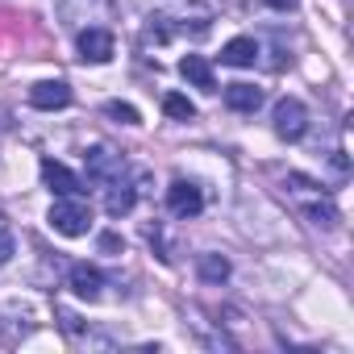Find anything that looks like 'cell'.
<instances>
[{"label":"cell","mask_w":354,"mask_h":354,"mask_svg":"<svg viewBox=\"0 0 354 354\" xmlns=\"http://www.w3.org/2000/svg\"><path fill=\"white\" fill-rule=\"evenodd\" d=\"M283 196L304 213V221H308L313 230H337L342 213H337L333 196H329L317 180H308V175H300V171H288V175H283Z\"/></svg>","instance_id":"1"},{"label":"cell","mask_w":354,"mask_h":354,"mask_svg":"<svg viewBox=\"0 0 354 354\" xmlns=\"http://www.w3.org/2000/svg\"><path fill=\"white\" fill-rule=\"evenodd\" d=\"M46 221H50V230L63 234V238H84V234L92 230V209H88V201H80V196H59V201L50 205Z\"/></svg>","instance_id":"2"},{"label":"cell","mask_w":354,"mask_h":354,"mask_svg":"<svg viewBox=\"0 0 354 354\" xmlns=\"http://www.w3.org/2000/svg\"><path fill=\"white\" fill-rule=\"evenodd\" d=\"M55 13L67 30H88V26H104L113 21V0H55Z\"/></svg>","instance_id":"3"},{"label":"cell","mask_w":354,"mask_h":354,"mask_svg":"<svg viewBox=\"0 0 354 354\" xmlns=\"http://www.w3.org/2000/svg\"><path fill=\"white\" fill-rule=\"evenodd\" d=\"M271 125H275V133H279L283 142H300V138L308 133V109H304L296 96H283V100H275V109H271Z\"/></svg>","instance_id":"4"},{"label":"cell","mask_w":354,"mask_h":354,"mask_svg":"<svg viewBox=\"0 0 354 354\" xmlns=\"http://www.w3.org/2000/svg\"><path fill=\"white\" fill-rule=\"evenodd\" d=\"M75 50L84 63H109L113 59V30L109 26H88L75 34Z\"/></svg>","instance_id":"5"},{"label":"cell","mask_w":354,"mask_h":354,"mask_svg":"<svg viewBox=\"0 0 354 354\" xmlns=\"http://www.w3.org/2000/svg\"><path fill=\"white\" fill-rule=\"evenodd\" d=\"M84 162H88V180L92 184H109V180H117V175H125V158L113 146H92L84 154Z\"/></svg>","instance_id":"6"},{"label":"cell","mask_w":354,"mask_h":354,"mask_svg":"<svg viewBox=\"0 0 354 354\" xmlns=\"http://www.w3.org/2000/svg\"><path fill=\"white\" fill-rule=\"evenodd\" d=\"M167 209H171V217L188 221V217H196V213L205 209V196H201V188H196V184L175 180V184L167 188Z\"/></svg>","instance_id":"7"},{"label":"cell","mask_w":354,"mask_h":354,"mask_svg":"<svg viewBox=\"0 0 354 354\" xmlns=\"http://www.w3.org/2000/svg\"><path fill=\"white\" fill-rule=\"evenodd\" d=\"M42 180H46V188H50L55 196H80V192H84V180H80L71 167L55 162V158H42Z\"/></svg>","instance_id":"8"},{"label":"cell","mask_w":354,"mask_h":354,"mask_svg":"<svg viewBox=\"0 0 354 354\" xmlns=\"http://www.w3.org/2000/svg\"><path fill=\"white\" fill-rule=\"evenodd\" d=\"M67 288H71L80 300H100L104 275H100V267H92V263H71V271H67Z\"/></svg>","instance_id":"9"},{"label":"cell","mask_w":354,"mask_h":354,"mask_svg":"<svg viewBox=\"0 0 354 354\" xmlns=\"http://www.w3.org/2000/svg\"><path fill=\"white\" fill-rule=\"evenodd\" d=\"M133 205H138V184L133 180H121L117 175V180L104 184V213L109 217H125Z\"/></svg>","instance_id":"10"},{"label":"cell","mask_w":354,"mask_h":354,"mask_svg":"<svg viewBox=\"0 0 354 354\" xmlns=\"http://www.w3.org/2000/svg\"><path fill=\"white\" fill-rule=\"evenodd\" d=\"M30 104L42 109V113H55V109H67L71 104V88L63 80H42L30 88Z\"/></svg>","instance_id":"11"},{"label":"cell","mask_w":354,"mask_h":354,"mask_svg":"<svg viewBox=\"0 0 354 354\" xmlns=\"http://www.w3.org/2000/svg\"><path fill=\"white\" fill-rule=\"evenodd\" d=\"M180 75H184L188 84H196L201 92H217L213 67H209V59H205V55H184V59H180Z\"/></svg>","instance_id":"12"},{"label":"cell","mask_w":354,"mask_h":354,"mask_svg":"<svg viewBox=\"0 0 354 354\" xmlns=\"http://www.w3.org/2000/svg\"><path fill=\"white\" fill-rule=\"evenodd\" d=\"M221 63H225V67H254V63H259V42L246 38V34L234 38V42H225V46H221Z\"/></svg>","instance_id":"13"},{"label":"cell","mask_w":354,"mask_h":354,"mask_svg":"<svg viewBox=\"0 0 354 354\" xmlns=\"http://www.w3.org/2000/svg\"><path fill=\"white\" fill-rule=\"evenodd\" d=\"M225 104L234 113H254L263 104V88H254V84H225Z\"/></svg>","instance_id":"14"},{"label":"cell","mask_w":354,"mask_h":354,"mask_svg":"<svg viewBox=\"0 0 354 354\" xmlns=\"http://www.w3.org/2000/svg\"><path fill=\"white\" fill-rule=\"evenodd\" d=\"M230 271H234V267H230L225 254H213V250H209V254H196V275H201L205 283H225Z\"/></svg>","instance_id":"15"},{"label":"cell","mask_w":354,"mask_h":354,"mask_svg":"<svg viewBox=\"0 0 354 354\" xmlns=\"http://www.w3.org/2000/svg\"><path fill=\"white\" fill-rule=\"evenodd\" d=\"M162 113H167L171 121H192V117H196V104H192L188 96H180V92H171V96H162Z\"/></svg>","instance_id":"16"},{"label":"cell","mask_w":354,"mask_h":354,"mask_svg":"<svg viewBox=\"0 0 354 354\" xmlns=\"http://www.w3.org/2000/svg\"><path fill=\"white\" fill-rule=\"evenodd\" d=\"M104 117H113V121H121V125H138V121H142L138 109H133V104H121V100H109V104H104Z\"/></svg>","instance_id":"17"},{"label":"cell","mask_w":354,"mask_h":354,"mask_svg":"<svg viewBox=\"0 0 354 354\" xmlns=\"http://www.w3.org/2000/svg\"><path fill=\"white\" fill-rule=\"evenodd\" d=\"M55 313H59V325H63L71 337H80V333H84V325H80V317H75L71 308H55Z\"/></svg>","instance_id":"18"},{"label":"cell","mask_w":354,"mask_h":354,"mask_svg":"<svg viewBox=\"0 0 354 354\" xmlns=\"http://www.w3.org/2000/svg\"><path fill=\"white\" fill-rule=\"evenodd\" d=\"M13 250H17V242H13V234H9V230H0V267H5V263L13 259Z\"/></svg>","instance_id":"19"},{"label":"cell","mask_w":354,"mask_h":354,"mask_svg":"<svg viewBox=\"0 0 354 354\" xmlns=\"http://www.w3.org/2000/svg\"><path fill=\"white\" fill-rule=\"evenodd\" d=\"M263 5H267V9H275V13H292L300 0H263Z\"/></svg>","instance_id":"20"},{"label":"cell","mask_w":354,"mask_h":354,"mask_svg":"<svg viewBox=\"0 0 354 354\" xmlns=\"http://www.w3.org/2000/svg\"><path fill=\"white\" fill-rule=\"evenodd\" d=\"M117 246H121L117 234H104V238H100V250H117Z\"/></svg>","instance_id":"21"}]
</instances>
